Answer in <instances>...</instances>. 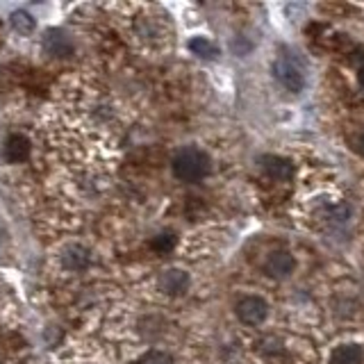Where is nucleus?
I'll use <instances>...</instances> for the list:
<instances>
[{
  "instance_id": "f257e3e1",
  "label": "nucleus",
  "mask_w": 364,
  "mask_h": 364,
  "mask_svg": "<svg viewBox=\"0 0 364 364\" xmlns=\"http://www.w3.org/2000/svg\"><path fill=\"white\" fill-rule=\"evenodd\" d=\"M173 176L182 182H198L210 173V155L200 148H182L171 162Z\"/></svg>"
},
{
  "instance_id": "f03ea898",
  "label": "nucleus",
  "mask_w": 364,
  "mask_h": 364,
  "mask_svg": "<svg viewBox=\"0 0 364 364\" xmlns=\"http://www.w3.org/2000/svg\"><path fill=\"white\" fill-rule=\"evenodd\" d=\"M237 318L246 326H259L269 314V305L259 296H244L242 301H237L235 305Z\"/></svg>"
},
{
  "instance_id": "7ed1b4c3",
  "label": "nucleus",
  "mask_w": 364,
  "mask_h": 364,
  "mask_svg": "<svg viewBox=\"0 0 364 364\" xmlns=\"http://www.w3.org/2000/svg\"><path fill=\"white\" fill-rule=\"evenodd\" d=\"M41 48L46 55L57 57V60H64V57H71L73 55V39L60 28H50L43 32L41 37Z\"/></svg>"
},
{
  "instance_id": "20e7f679",
  "label": "nucleus",
  "mask_w": 364,
  "mask_h": 364,
  "mask_svg": "<svg viewBox=\"0 0 364 364\" xmlns=\"http://www.w3.org/2000/svg\"><path fill=\"white\" fill-rule=\"evenodd\" d=\"M273 75H276L278 82L287 89V91H301L305 87V75L299 66H296L287 57H280V60L273 62Z\"/></svg>"
},
{
  "instance_id": "39448f33",
  "label": "nucleus",
  "mask_w": 364,
  "mask_h": 364,
  "mask_svg": "<svg viewBox=\"0 0 364 364\" xmlns=\"http://www.w3.org/2000/svg\"><path fill=\"white\" fill-rule=\"evenodd\" d=\"M159 287L168 296H180L189 289V276L187 271L182 269H166L162 276H159Z\"/></svg>"
},
{
  "instance_id": "423d86ee",
  "label": "nucleus",
  "mask_w": 364,
  "mask_h": 364,
  "mask_svg": "<svg viewBox=\"0 0 364 364\" xmlns=\"http://www.w3.org/2000/svg\"><path fill=\"white\" fill-rule=\"evenodd\" d=\"M294 267H296V262L287 250H273L264 262V271L271 278H287L294 271Z\"/></svg>"
},
{
  "instance_id": "0eeeda50",
  "label": "nucleus",
  "mask_w": 364,
  "mask_h": 364,
  "mask_svg": "<svg viewBox=\"0 0 364 364\" xmlns=\"http://www.w3.org/2000/svg\"><path fill=\"white\" fill-rule=\"evenodd\" d=\"M262 168L271 180H289L294 176V166L289 159L278 155H264L262 157Z\"/></svg>"
},
{
  "instance_id": "6e6552de",
  "label": "nucleus",
  "mask_w": 364,
  "mask_h": 364,
  "mask_svg": "<svg viewBox=\"0 0 364 364\" xmlns=\"http://www.w3.org/2000/svg\"><path fill=\"white\" fill-rule=\"evenodd\" d=\"M89 262H91V255L85 246L73 244V246H66L62 250V264L68 271H85L89 267Z\"/></svg>"
},
{
  "instance_id": "1a4fd4ad",
  "label": "nucleus",
  "mask_w": 364,
  "mask_h": 364,
  "mask_svg": "<svg viewBox=\"0 0 364 364\" xmlns=\"http://www.w3.org/2000/svg\"><path fill=\"white\" fill-rule=\"evenodd\" d=\"M5 157L11 164L26 162L30 157V141L23 134H9L5 141Z\"/></svg>"
},
{
  "instance_id": "9d476101",
  "label": "nucleus",
  "mask_w": 364,
  "mask_h": 364,
  "mask_svg": "<svg viewBox=\"0 0 364 364\" xmlns=\"http://www.w3.org/2000/svg\"><path fill=\"white\" fill-rule=\"evenodd\" d=\"M364 350L358 344H341L330 353V364H362Z\"/></svg>"
},
{
  "instance_id": "9b49d317",
  "label": "nucleus",
  "mask_w": 364,
  "mask_h": 364,
  "mask_svg": "<svg viewBox=\"0 0 364 364\" xmlns=\"http://www.w3.org/2000/svg\"><path fill=\"white\" fill-rule=\"evenodd\" d=\"M9 23H11V28H14L18 34H32L34 32V28H37V23H34V18L28 14V11H14V14L9 16Z\"/></svg>"
},
{
  "instance_id": "f8f14e48",
  "label": "nucleus",
  "mask_w": 364,
  "mask_h": 364,
  "mask_svg": "<svg viewBox=\"0 0 364 364\" xmlns=\"http://www.w3.org/2000/svg\"><path fill=\"white\" fill-rule=\"evenodd\" d=\"M189 50L193 55L203 57V60H212V57L216 55V46L210 39H205V37H193L189 41Z\"/></svg>"
},
{
  "instance_id": "ddd939ff",
  "label": "nucleus",
  "mask_w": 364,
  "mask_h": 364,
  "mask_svg": "<svg viewBox=\"0 0 364 364\" xmlns=\"http://www.w3.org/2000/svg\"><path fill=\"white\" fill-rule=\"evenodd\" d=\"M139 364H173V360H171V355L164 350H148L139 360Z\"/></svg>"
},
{
  "instance_id": "4468645a",
  "label": "nucleus",
  "mask_w": 364,
  "mask_h": 364,
  "mask_svg": "<svg viewBox=\"0 0 364 364\" xmlns=\"http://www.w3.org/2000/svg\"><path fill=\"white\" fill-rule=\"evenodd\" d=\"M176 244V237L173 235H159L153 239V248L159 250V253H166V250H171Z\"/></svg>"
},
{
  "instance_id": "2eb2a0df",
  "label": "nucleus",
  "mask_w": 364,
  "mask_h": 364,
  "mask_svg": "<svg viewBox=\"0 0 364 364\" xmlns=\"http://www.w3.org/2000/svg\"><path fill=\"white\" fill-rule=\"evenodd\" d=\"M358 148H360V153L364 155V132L360 134V139H358Z\"/></svg>"
},
{
  "instance_id": "dca6fc26",
  "label": "nucleus",
  "mask_w": 364,
  "mask_h": 364,
  "mask_svg": "<svg viewBox=\"0 0 364 364\" xmlns=\"http://www.w3.org/2000/svg\"><path fill=\"white\" fill-rule=\"evenodd\" d=\"M360 82H362V85H364V66H362V68H360Z\"/></svg>"
},
{
  "instance_id": "f3484780",
  "label": "nucleus",
  "mask_w": 364,
  "mask_h": 364,
  "mask_svg": "<svg viewBox=\"0 0 364 364\" xmlns=\"http://www.w3.org/2000/svg\"><path fill=\"white\" fill-rule=\"evenodd\" d=\"M0 248H3V235H0Z\"/></svg>"
}]
</instances>
